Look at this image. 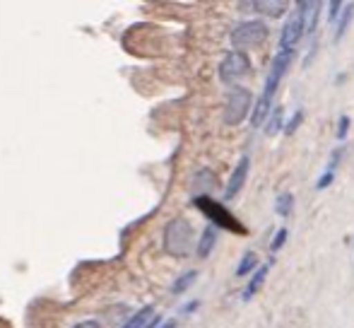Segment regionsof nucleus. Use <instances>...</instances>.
Here are the masks:
<instances>
[{
	"label": "nucleus",
	"mask_w": 354,
	"mask_h": 328,
	"mask_svg": "<svg viewBox=\"0 0 354 328\" xmlns=\"http://www.w3.org/2000/svg\"><path fill=\"white\" fill-rule=\"evenodd\" d=\"M193 248V227L188 220L176 217L164 227V251L174 258H186Z\"/></svg>",
	"instance_id": "nucleus-1"
},
{
	"label": "nucleus",
	"mask_w": 354,
	"mask_h": 328,
	"mask_svg": "<svg viewBox=\"0 0 354 328\" xmlns=\"http://www.w3.org/2000/svg\"><path fill=\"white\" fill-rule=\"evenodd\" d=\"M193 203H196L198 210L205 212V217H210L212 227H224V230L234 232V235H246V227H243L241 222H239L236 217H234L232 212L222 206V203L212 201V198H207V196H196L193 198Z\"/></svg>",
	"instance_id": "nucleus-2"
},
{
	"label": "nucleus",
	"mask_w": 354,
	"mask_h": 328,
	"mask_svg": "<svg viewBox=\"0 0 354 328\" xmlns=\"http://www.w3.org/2000/svg\"><path fill=\"white\" fill-rule=\"evenodd\" d=\"M253 94L246 87H232L224 99V123L227 126H239L243 118L251 113Z\"/></svg>",
	"instance_id": "nucleus-3"
},
{
	"label": "nucleus",
	"mask_w": 354,
	"mask_h": 328,
	"mask_svg": "<svg viewBox=\"0 0 354 328\" xmlns=\"http://www.w3.org/2000/svg\"><path fill=\"white\" fill-rule=\"evenodd\" d=\"M268 39V24L263 19H248L241 22L232 32V44L236 48H253Z\"/></svg>",
	"instance_id": "nucleus-4"
},
{
	"label": "nucleus",
	"mask_w": 354,
	"mask_h": 328,
	"mask_svg": "<svg viewBox=\"0 0 354 328\" xmlns=\"http://www.w3.org/2000/svg\"><path fill=\"white\" fill-rule=\"evenodd\" d=\"M248 71H251V61H248L246 53L232 51L222 58V63H219V80L224 84H234V82L241 80L243 75H248Z\"/></svg>",
	"instance_id": "nucleus-5"
},
{
	"label": "nucleus",
	"mask_w": 354,
	"mask_h": 328,
	"mask_svg": "<svg viewBox=\"0 0 354 328\" xmlns=\"http://www.w3.org/2000/svg\"><path fill=\"white\" fill-rule=\"evenodd\" d=\"M292 61H294V51H280L275 58H272V63H270V73H268V78H266V89H263L261 97H266V99H272V97H275L277 87H280V82H282L284 73L289 71V66H292Z\"/></svg>",
	"instance_id": "nucleus-6"
},
{
	"label": "nucleus",
	"mask_w": 354,
	"mask_h": 328,
	"mask_svg": "<svg viewBox=\"0 0 354 328\" xmlns=\"http://www.w3.org/2000/svg\"><path fill=\"white\" fill-rule=\"evenodd\" d=\"M318 15H321V3H316V0H301V3H297V17L301 22V34H313Z\"/></svg>",
	"instance_id": "nucleus-7"
},
{
	"label": "nucleus",
	"mask_w": 354,
	"mask_h": 328,
	"mask_svg": "<svg viewBox=\"0 0 354 328\" xmlns=\"http://www.w3.org/2000/svg\"><path fill=\"white\" fill-rule=\"evenodd\" d=\"M248 169H251V160L243 155L241 160H239L236 167H234L232 176H229V181H227V188H224V198H227V201H229V198H234L243 188L246 176H248Z\"/></svg>",
	"instance_id": "nucleus-8"
},
{
	"label": "nucleus",
	"mask_w": 354,
	"mask_h": 328,
	"mask_svg": "<svg viewBox=\"0 0 354 328\" xmlns=\"http://www.w3.org/2000/svg\"><path fill=\"white\" fill-rule=\"evenodd\" d=\"M301 39V22H299L297 12L284 22L282 37H280V51H294V44Z\"/></svg>",
	"instance_id": "nucleus-9"
},
{
	"label": "nucleus",
	"mask_w": 354,
	"mask_h": 328,
	"mask_svg": "<svg viewBox=\"0 0 354 328\" xmlns=\"http://www.w3.org/2000/svg\"><path fill=\"white\" fill-rule=\"evenodd\" d=\"M287 5V0H258V3H241V8L256 10V12L266 15V17H282Z\"/></svg>",
	"instance_id": "nucleus-10"
},
{
	"label": "nucleus",
	"mask_w": 354,
	"mask_h": 328,
	"mask_svg": "<svg viewBox=\"0 0 354 328\" xmlns=\"http://www.w3.org/2000/svg\"><path fill=\"white\" fill-rule=\"evenodd\" d=\"M157 314H154V307H142L138 314H133L131 319H128V324L123 328H152L157 324Z\"/></svg>",
	"instance_id": "nucleus-11"
},
{
	"label": "nucleus",
	"mask_w": 354,
	"mask_h": 328,
	"mask_svg": "<svg viewBox=\"0 0 354 328\" xmlns=\"http://www.w3.org/2000/svg\"><path fill=\"white\" fill-rule=\"evenodd\" d=\"M352 17H354V3H342V10H340V15H337V19H335V34H333V39H335V42H340V39L345 37Z\"/></svg>",
	"instance_id": "nucleus-12"
},
{
	"label": "nucleus",
	"mask_w": 354,
	"mask_h": 328,
	"mask_svg": "<svg viewBox=\"0 0 354 328\" xmlns=\"http://www.w3.org/2000/svg\"><path fill=\"white\" fill-rule=\"evenodd\" d=\"M214 244H217V227H207L205 232L201 235V239H198V244H196V251H198V256L201 258H207L212 253V248Z\"/></svg>",
	"instance_id": "nucleus-13"
},
{
	"label": "nucleus",
	"mask_w": 354,
	"mask_h": 328,
	"mask_svg": "<svg viewBox=\"0 0 354 328\" xmlns=\"http://www.w3.org/2000/svg\"><path fill=\"white\" fill-rule=\"evenodd\" d=\"M270 109H272V99H266V97L258 99L256 109H253V116H251V126L261 128L263 123L268 121V116H270Z\"/></svg>",
	"instance_id": "nucleus-14"
},
{
	"label": "nucleus",
	"mask_w": 354,
	"mask_h": 328,
	"mask_svg": "<svg viewBox=\"0 0 354 328\" xmlns=\"http://www.w3.org/2000/svg\"><path fill=\"white\" fill-rule=\"evenodd\" d=\"M266 275H268V266H261V268H258V271L256 273H253V277H251V282H248V287H246V290H243V300H251V297L253 295H256V292L258 290H261V287H263V282H266Z\"/></svg>",
	"instance_id": "nucleus-15"
},
{
	"label": "nucleus",
	"mask_w": 354,
	"mask_h": 328,
	"mask_svg": "<svg viewBox=\"0 0 354 328\" xmlns=\"http://www.w3.org/2000/svg\"><path fill=\"white\" fill-rule=\"evenodd\" d=\"M284 128V113H282V107L272 109V113L268 116V123H266V133L268 136H275Z\"/></svg>",
	"instance_id": "nucleus-16"
},
{
	"label": "nucleus",
	"mask_w": 354,
	"mask_h": 328,
	"mask_svg": "<svg viewBox=\"0 0 354 328\" xmlns=\"http://www.w3.org/2000/svg\"><path fill=\"white\" fill-rule=\"evenodd\" d=\"M256 263H258V258H256V253L253 251H246L241 256V261H239V266H236V275L239 277H243V275H248V273L256 268Z\"/></svg>",
	"instance_id": "nucleus-17"
},
{
	"label": "nucleus",
	"mask_w": 354,
	"mask_h": 328,
	"mask_svg": "<svg viewBox=\"0 0 354 328\" xmlns=\"http://www.w3.org/2000/svg\"><path fill=\"white\" fill-rule=\"evenodd\" d=\"M196 277H198V271H188V273H183L181 277H178L176 282H174V295H183V292L188 290V287L193 285V282H196Z\"/></svg>",
	"instance_id": "nucleus-18"
},
{
	"label": "nucleus",
	"mask_w": 354,
	"mask_h": 328,
	"mask_svg": "<svg viewBox=\"0 0 354 328\" xmlns=\"http://www.w3.org/2000/svg\"><path fill=\"white\" fill-rule=\"evenodd\" d=\"M292 208H294V196H292V193H282V196H277V203H275L277 215L289 217V215H292Z\"/></svg>",
	"instance_id": "nucleus-19"
},
{
	"label": "nucleus",
	"mask_w": 354,
	"mask_h": 328,
	"mask_svg": "<svg viewBox=\"0 0 354 328\" xmlns=\"http://www.w3.org/2000/svg\"><path fill=\"white\" fill-rule=\"evenodd\" d=\"M214 174L210 172V169H201V172L196 174V188L198 191H210V188L214 186Z\"/></svg>",
	"instance_id": "nucleus-20"
},
{
	"label": "nucleus",
	"mask_w": 354,
	"mask_h": 328,
	"mask_svg": "<svg viewBox=\"0 0 354 328\" xmlns=\"http://www.w3.org/2000/svg\"><path fill=\"white\" fill-rule=\"evenodd\" d=\"M301 121H304V111H301V109H297V111L292 113V118L284 123V133H287V136H294V133H297V128L301 126Z\"/></svg>",
	"instance_id": "nucleus-21"
},
{
	"label": "nucleus",
	"mask_w": 354,
	"mask_h": 328,
	"mask_svg": "<svg viewBox=\"0 0 354 328\" xmlns=\"http://www.w3.org/2000/svg\"><path fill=\"white\" fill-rule=\"evenodd\" d=\"M284 244H287V230L280 227V230L275 232V239H272V244H270V251H280Z\"/></svg>",
	"instance_id": "nucleus-22"
},
{
	"label": "nucleus",
	"mask_w": 354,
	"mask_h": 328,
	"mask_svg": "<svg viewBox=\"0 0 354 328\" xmlns=\"http://www.w3.org/2000/svg\"><path fill=\"white\" fill-rule=\"evenodd\" d=\"M350 116H340V121H337V140H345L347 133H350Z\"/></svg>",
	"instance_id": "nucleus-23"
},
{
	"label": "nucleus",
	"mask_w": 354,
	"mask_h": 328,
	"mask_svg": "<svg viewBox=\"0 0 354 328\" xmlns=\"http://www.w3.org/2000/svg\"><path fill=\"white\" fill-rule=\"evenodd\" d=\"M330 8H328V19H330L333 24H335V19H337V15H340V10H342V3L340 0H330Z\"/></svg>",
	"instance_id": "nucleus-24"
},
{
	"label": "nucleus",
	"mask_w": 354,
	"mask_h": 328,
	"mask_svg": "<svg viewBox=\"0 0 354 328\" xmlns=\"http://www.w3.org/2000/svg\"><path fill=\"white\" fill-rule=\"evenodd\" d=\"M333 179H335V174H333V172H326V174H323V176L316 181V188H318V191H323V188H328V186H330V183H333Z\"/></svg>",
	"instance_id": "nucleus-25"
},
{
	"label": "nucleus",
	"mask_w": 354,
	"mask_h": 328,
	"mask_svg": "<svg viewBox=\"0 0 354 328\" xmlns=\"http://www.w3.org/2000/svg\"><path fill=\"white\" fill-rule=\"evenodd\" d=\"M73 328H102V326H99V321H92V319H89V321H80V324H77V326H73Z\"/></svg>",
	"instance_id": "nucleus-26"
},
{
	"label": "nucleus",
	"mask_w": 354,
	"mask_h": 328,
	"mask_svg": "<svg viewBox=\"0 0 354 328\" xmlns=\"http://www.w3.org/2000/svg\"><path fill=\"white\" fill-rule=\"evenodd\" d=\"M198 307H201V302H191V304H188L183 311H193V309H198Z\"/></svg>",
	"instance_id": "nucleus-27"
},
{
	"label": "nucleus",
	"mask_w": 354,
	"mask_h": 328,
	"mask_svg": "<svg viewBox=\"0 0 354 328\" xmlns=\"http://www.w3.org/2000/svg\"><path fill=\"white\" fill-rule=\"evenodd\" d=\"M159 328H176V321H164V324L159 326Z\"/></svg>",
	"instance_id": "nucleus-28"
}]
</instances>
